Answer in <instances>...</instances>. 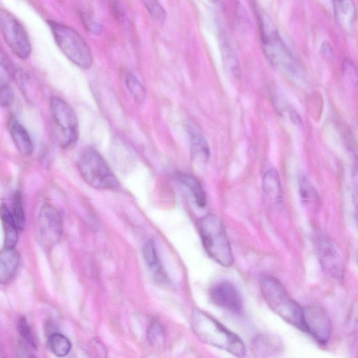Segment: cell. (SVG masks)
Returning <instances> with one entry per match:
<instances>
[{
    "label": "cell",
    "instance_id": "obj_1",
    "mask_svg": "<svg viewBox=\"0 0 358 358\" xmlns=\"http://www.w3.org/2000/svg\"><path fill=\"white\" fill-rule=\"evenodd\" d=\"M192 329L202 342L223 350L237 357L246 352L243 341L209 314L199 309L192 311Z\"/></svg>",
    "mask_w": 358,
    "mask_h": 358
},
{
    "label": "cell",
    "instance_id": "obj_2",
    "mask_svg": "<svg viewBox=\"0 0 358 358\" xmlns=\"http://www.w3.org/2000/svg\"><path fill=\"white\" fill-rule=\"evenodd\" d=\"M260 289L270 308L289 324L306 332L303 311L275 277L264 275L260 280Z\"/></svg>",
    "mask_w": 358,
    "mask_h": 358
},
{
    "label": "cell",
    "instance_id": "obj_3",
    "mask_svg": "<svg viewBox=\"0 0 358 358\" xmlns=\"http://www.w3.org/2000/svg\"><path fill=\"white\" fill-rule=\"evenodd\" d=\"M263 52L270 64L286 76L295 78L299 75L296 61L269 20L258 12Z\"/></svg>",
    "mask_w": 358,
    "mask_h": 358
},
{
    "label": "cell",
    "instance_id": "obj_4",
    "mask_svg": "<svg viewBox=\"0 0 358 358\" xmlns=\"http://www.w3.org/2000/svg\"><path fill=\"white\" fill-rule=\"evenodd\" d=\"M202 245L208 256L222 266L233 264L234 256L224 224L220 217L208 214L198 222Z\"/></svg>",
    "mask_w": 358,
    "mask_h": 358
},
{
    "label": "cell",
    "instance_id": "obj_5",
    "mask_svg": "<svg viewBox=\"0 0 358 358\" xmlns=\"http://www.w3.org/2000/svg\"><path fill=\"white\" fill-rule=\"evenodd\" d=\"M78 168L83 180L92 187L115 190L120 184L101 155L92 148L85 149L78 161Z\"/></svg>",
    "mask_w": 358,
    "mask_h": 358
},
{
    "label": "cell",
    "instance_id": "obj_6",
    "mask_svg": "<svg viewBox=\"0 0 358 358\" xmlns=\"http://www.w3.org/2000/svg\"><path fill=\"white\" fill-rule=\"evenodd\" d=\"M54 39L63 54L78 66L87 69L93 58L90 48L73 28L55 21L48 22Z\"/></svg>",
    "mask_w": 358,
    "mask_h": 358
},
{
    "label": "cell",
    "instance_id": "obj_7",
    "mask_svg": "<svg viewBox=\"0 0 358 358\" xmlns=\"http://www.w3.org/2000/svg\"><path fill=\"white\" fill-rule=\"evenodd\" d=\"M50 110L55 124V136L59 145L69 148L78 138V122L72 107L64 99L52 96Z\"/></svg>",
    "mask_w": 358,
    "mask_h": 358
},
{
    "label": "cell",
    "instance_id": "obj_8",
    "mask_svg": "<svg viewBox=\"0 0 358 358\" xmlns=\"http://www.w3.org/2000/svg\"><path fill=\"white\" fill-rule=\"evenodd\" d=\"M0 31L13 52L20 59H27L31 52L28 34L12 13L0 9Z\"/></svg>",
    "mask_w": 358,
    "mask_h": 358
},
{
    "label": "cell",
    "instance_id": "obj_9",
    "mask_svg": "<svg viewBox=\"0 0 358 358\" xmlns=\"http://www.w3.org/2000/svg\"><path fill=\"white\" fill-rule=\"evenodd\" d=\"M36 227L41 244L45 249H51L57 243L62 233L59 212L50 204H43L39 210Z\"/></svg>",
    "mask_w": 358,
    "mask_h": 358
},
{
    "label": "cell",
    "instance_id": "obj_10",
    "mask_svg": "<svg viewBox=\"0 0 358 358\" xmlns=\"http://www.w3.org/2000/svg\"><path fill=\"white\" fill-rule=\"evenodd\" d=\"M306 332L321 345H325L331 334V322L325 310L317 306L303 308Z\"/></svg>",
    "mask_w": 358,
    "mask_h": 358
},
{
    "label": "cell",
    "instance_id": "obj_11",
    "mask_svg": "<svg viewBox=\"0 0 358 358\" xmlns=\"http://www.w3.org/2000/svg\"><path fill=\"white\" fill-rule=\"evenodd\" d=\"M209 296L217 306L234 313H240L243 308L241 293L236 286L227 280L214 284L210 289Z\"/></svg>",
    "mask_w": 358,
    "mask_h": 358
},
{
    "label": "cell",
    "instance_id": "obj_12",
    "mask_svg": "<svg viewBox=\"0 0 358 358\" xmlns=\"http://www.w3.org/2000/svg\"><path fill=\"white\" fill-rule=\"evenodd\" d=\"M317 252L321 266L325 272L335 278L343 275L344 268L341 257L329 241L321 239L317 243Z\"/></svg>",
    "mask_w": 358,
    "mask_h": 358
},
{
    "label": "cell",
    "instance_id": "obj_13",
    "mask_svg": "<svg viewBox=\"0 0 358 358\" xmlns=\"http://www.w3.org/2000/svg\"><path fill=\"white\" fill-rule=\"evenodd\" d=\"M143 257L155 283L159 285H167L169 283V276L159 258L155 242L152 239L145 243Z\"/></svg>",
    "mask_w": 358,
    "mask_h": 358
},
{
    "label": "cell",
    "instance_id": "obj_14",
    "mask_svg": "<svg viewBox=\"0 0 358 358\" xmlns=\"http://www.w3.org/2000/svg\"><path fill=\"white\" fill-rule=\"evenodd\" d=\"M187 129L192 159L199 164L206 163L210 157V148L206 138L194 126L189 124Z\"/></svg>",
    "mask_w": 358,
    "mask_h": 358
},
{
    "label": "cell",
    "instance_id": "obj_15",
    "mask_svg": "<svg viewBox=\"0 0 358 358\" xmlns=\"http://www.w3.org/2000/svg\"><path fill=\"white\" fill-rule=\"evenodd\" d=\"M20 264V255L15 248L4 247L0 251V284L9 282Z\"/></svg>",
    "mask_w": 358,
    "mask_h": 358
},
{
    "label": "cell",
    "instance_id": "obj_16",
    "mask_svg": "<svg viewBox=\"0 0 358 358\" xmlns=\"http://www.w3.org/2000/svg\"><path fill=\"white\" fill-rule=\"evenodd\" d=\"M9 131L18 152L25 157L31 155L34 150V145L25 127L17 120H13L10 123Z\"/></svg>",
    "mask_w": 358,
    "mask_h": 358
},
{
    "label": "cell",
    "instance_id": "obj_17",
    "mask_svg": "<svg viewBox=\"0 0 358 358\" xmlns=\"http://www.w3.org/2000/svg\"><path fill=\"white\" fill-rule=\"evenodd\" d=\"M335 19L346 32L354 28L356 20V8L352 1H334Z\"/></svg>",
    "mask_w": 358,
    "mask_h": 358
},
{
    "label": "cell",
    "instance_id": "obj_18",
    "mask_svg": "<svg viewBox=\"0 0 358 358\" xmlns=\"http://www.w3.org/2000/svg\"><path fill=\"white\" fill-rule=\"evenodd\" d=\"M262 186L264 194L270 200L275 203L282 200V192L280 176L275 169H268L264 173Z\"/></svg>",
    "mask_w": 358,
    "mask_h": 358
},
{
    "label": "cell",
    "instance_id": "obj_19",
    "mask_svg": "<svg viewBox=\"0 0 358 358\" xmlns=\"http://www.w3.org/2000/svg\"><path fill=\"white\" fill-rule=\"evenodd\" d=\"M0 218L5 234V247L15 248L18 238V228L12 213L6 206L0 208Z\"/></svg>",
    "mask_w": 358,
    "mask_h": 358
},
{
    "label": "cell",
    "instance_id": "obj_20",
    "mask_svg": "<svg viewBox=\"0 0 358 358\" xmlns=\"http://www.w3.org/2000/svg\"><path fill=\"white\" fill-rule=\"evenodd\" d=\"M176 178L190 191L196 205L203 208L206 205V195L201 182L194 176L187 173H177Z\"/></svg>",
    "mask_w": 358,
    "mask_h": 358
},
{
    "label": "cell",
    "instance_id": "obj_21",
    "mask_svg": "<svg viewBox=\"0 0 358 358\" xmlns=\"http://www.w3.org/2000/svg\"><path fill=\"white\" fill-rule=\"evenodd\" d=\"M50 351L58 357H66L71 349L69 338L59 333L52 334L48 340Z\"/></svg>",
    "mask_w": 358,
    "mask_h": 358
},
{
    "label": "cell",
    "instance_id": "obj_22",
    "mask_svg": "<svg viewBox=\"0 0 358 358\" xmlns=\"http://www.w3.org/2000/svg\"><path fill=\"white\" fill-rule=\"evenodd\" d=\"M124 81L127 88L135 100L138 102L143 101L145 97V90L137 77L133 73L127 72L125 74Z\"/></svg>",
    "mask_w": 358,
    "mask_h": 358
},
{
    "label": "cell",
    "instance_id": "obj_23",
    "mask_svg": "<svg viewBox=\"0 0 358 358\" xmlns=\"http://www.w3.org/2000/svg\"><path fill=\"white\" fill-rule=\"evenodd\" d=\"M12 215L19 230H22L25 225V216L22 206L21 196L15 192L13 200Z\"/></svg>",
    "mask_w": 358,
    "mask_h": 358
},
{
    "label": "cell",
    "instance_id": "obj_24",
    "mask_svg": "<svg viewBox=\"0 0 358 358\" xmlns=\"http://www.w3.org/2000/svg\"><path fill=\"white\" fill-rule=\"evenodd\" d=\"M299 192L301 200L304 203H313L318 199V196L314 187L305 177L301 178L300 180Z\"/></svg>",
    "mask_w": 358,
    "mask_h": 358
},
{
    "label": "cell",
    "instance_id": "obj_25",
    "mask_svg": "<svg viewBox=\"0 0 358 358\" xmlns=\"http://www.w3.org/2000/svg\"><path fill=\"white\" fill-rule=\"evenodd\" d=\"M164 334L162 325L153 322L148 329V340L152 346H157L164 342Z\"/></svg>",
    "mask_w": 358,
    "mask_h": 358
},
{
    "label": "cell",
    "instance_id": "obj_26",
    "mask_svg": "<svg viewBox=\"0 0 358 358\" xmlns=\"http://www.w3.org/2000/svg\"><path fill=\"white\" fill-rule=\"evenodd\" d=\"M17 329L24 342L31 348H36L34 337L29 323L24 317L18 320Z\"/></svg>",
    "mask_w": 358,
    "mask_h": 358
},
{
    "label": "cell",
    "instance_id": "obj_27",
    "mask_svg": "<svg viewBox=\"0 0 358 358\" xmlns=\"http://www.w3.org/2000/svg\"><path fill=\"white\" fill-rule=\"evenodd\" d=\"M150 15L158 22H163L166 19V12L162 5L155 1H145L143 2Z\"/></svg>",
    "mask_w": 358,
    "mask_h": 358
},
{
    "label": "cell",
    "instance_id": "obj_28",
    "mask_svg": "<svg viewBox=\"0 0 358 358\" xmlns=\"http://www.w3.org/2000/svg\"><path fill=\"white\" fill-rule=\"evenodd\" d=\"M13 92L10 86L0 78V106H10L13 101Z\"/></svg>",
    "mask_w": 358,
    "mask_h": 358
},
{
    "label": "cell",
    "instance_id": "obj_29",
    "mask_svg": "<svg viewBox=\"0 0 358 358\" xmlns=\"http://www.w3.org/2000/svg\"><path fill=\"white\" fill-rule=\"evenodd\" d=\"M17 357V358H36L34 355L29 352L24 348H20L18 350Z\"/></svg>",
    "mask_w": 358,
    "mask_h": 358
},
{
    "label": "cell",
    "instance_id": "obj_30",
    "mask_svg": "<svg viewBox=\"0 0 358 358\" xmlns=\"http://www.w3.org/2000/svg\"><path fill=\"white\" fill-rule=\"evenodd\" d=\"M120 5L117 4V2H113V11L114 13V15L115 17L119 18L120 20H122L123 17V11L121 7L119 6Z\"/></svg>",
    "mask_w": 358,
    "mask_h": 358
},
{
    "label": "cell",
    "instance_id": "obj_31",
    "mask_svg": "<svg viewBox=\"0 0 358 358\" xmlns=\"http://www.w3.org/2000/svg\"><path fill=\"white\" fill-rule=\"evenodd\" d=\"M322 51L327 57H330V56H333L334 52L329 43H323L322 45Z\"/></svg>",
    "mask_w": 358,
    "mask_h": 358
}]
</instances>
